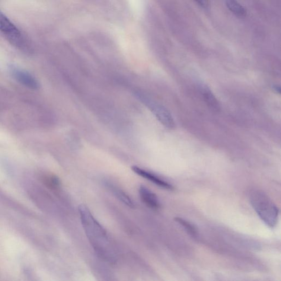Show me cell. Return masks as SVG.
I'll return each mask as SVG.
<instances>
[{
	"instance_id": "cell-1",
	"label": "cell",
	"mask_w": 281,
	"mask_h": 281,
	"mask_svg": "<svg viewBox=\"0 0 281 281\" xmlns=\"http://www.w3.org/2000/svg\"><path fill=\"white\" fill-rule=\"evenodd\" d=\"M83 228L96 253L104 260L113 262L115 254L106 231L84 205L78 207Z\"/></svg>"
},
{
	"instance_id": "cell-12",
	"label": "cell",
	"mask_w": 281,
	"mask_h": 281,
	"mask_svg": "<svg viewBox=\"0 0 281 281\" xmlns=\"http://www.w3.org/2000/svg\"><path fill=\"white\" fill-rule=\"evenodd\" d=\"M176 222L183 226V228L190 234L193 237L197 236V231L196 228L191 224L190 222L186 221L181 217H176L175 218Z\"/></svg>"
},
{
	"instance_id": "cell-3",
	"label": "cell",
	"mask_w": 281,
	"mask_h": 281,
	"mask_svg": "<svg viewBox=\"0 0 281 281\" xmlns=\"http://www.w3.org/2000/svg\"><path fill=\"white\" fill-rule=\"evenodd\" d=\"M0 32L11 43L21 49L27 48V42L24 35L6 15L0 11Z\"/></svg>"
},
{
	"instance_id": "cell-6",
	"label": "cell",
	"mask_w": 281,
	"mask_h": 281,
	"mask_svg": "<svg viewBox=\"0 0 281 281\" xmlns=\"http://www.w3.org/2000/svg\"><path fill=\"white\" fill-rule=\"evenodd\" d=\"M131 169L137 175L148 179L150 182L160 187H162L163 189L168 190H172L173 189V186L172 185L164 180V179L160 178L157 175L149 172L148 171L140 168L137 166H132L131 167Z\"/></svg>"
},
{
	"instance_id": "cell-5",
	"label": "cell",
	"mask_w": 281,
	"mask_h": 281,
	"mask_svg": "<svg viewBox=\"0 0 281 281\" xmlns=\"http://www.w3.org/2000/svg\"><path fill=\"white\" fill-rule=\"evenodd\" d=\"M11 73L15 80L21 84L30 89L36 90L40 85L35 78L29 73L17 68L12 67L10 70Z\"/></svg>"
},
{
	"instance_id": "cell-8",
	"label": "cell",
	"mask_w": 281,
	"mask_h": 281,
	"mask_svg": "<svg viewBox=\"0 0 281 281\" xmlns=\"http://www.w3.org/2000/svg\"><path fill=\"white\" fill-rule=\"evenodd\" d=\"M108 186L109 188H110V190L114 194V196L123 203L124 204L132 208H134L135 207L134 202L132 201L128 195L123 191L112 184H108Z\"/></svg>"
},
{
	"instance_id": "cell-9",
	"label": "cell",
	"mask_w": 281,
	"mask_h": 281,
	"mask_svg": "<svg viewBox=\"0 0 281 281\" xmlns=\"http://www.w3.org/2000/svg\"><path fill=\"white\" fill-rule=\"evenodd\" d=\"M226 4L228 9L236 16L239 18H243L246 16V10L237 0H226Z\"/></svg>"
},
{
	"instance_id": "cell-13",
	"label": "cell",
	"mask_w": 281,
	"mask_h": 281,
	"mask_svg": "<svg viewBox=\"0 0 281 281\" xmlns=\"http://www.w3.org/2000/svg\"><path fill=\"white\" fill-rule=\"evenodd\" d=\"M194 1L204 9H208L209 6V0H194Z\"/></svg>"
},
{
	"instance_id": "cell-4",
	"label": "cell",
	"mask_w": 281,
	"mask_h": 281,
	"mask_svg": "<svg viewBox=\"0 0 281 281\" xmlns=\"http://www.w3.org/2000/svg\"><path fill=\"white\" fill-rule=\"evenodd\" d=\"M139 97L149 108L156 118L163 125L169 128L173 129L175 124L172 115L168 109L151 98L139 95Z\"/></svg>"
},
{
	"instance_id": "cell-11",
	"label": "cell",
	"mask_w": 281,
	"mask_h": 281,
	"mask_svg": "<svg viewBox=\"0 0 281 281\" xmlns=\"http://www.w3.org/2000/svg\"><path fill=\"white\" fill-rule=\"evenodd\" d=\"M42 181L46 186L52 190L57 189L59 185V179L55 176H45L42 178Z\"/></svg>"
},
{
	"instance_id": "cell-10",
	"label": "cell",
	"mask_w": 281,
	"mask_h": 281,
	"mask_svg": "<svg viewBox=\"0 0 281 281\" xmlns=\"http://www.w3.org/2000/svg\"><path fill=\"white\" fill-rule=\"evenodd\" d=\"M202 91L203 93H204V96L206 101V103H207L211 107H212L215 109H218V107H218V102L212 91H210V89L206 87L202 88Z\"/></svg>"
},
{
	"instance_id": "cell-7",
	"label": "cell",
	"mask_w": 281,
	"mask_h": 281,
	"mask_svg": "<svg viewBox=\"0 0 281 281\" xmlns=\"http://www.w3.org/2000/svg\"><path fill=\"white\" fill-rule=\"evenodd\" d=\"M139 194L140 199L148 207L154 210L160 208V202L157 196L145 186L139 187Z\"/></svg>"
},
{
	"instance_id": "cell-2",
	"label": "cell",
	"mask_w": 281,
	"mask_h": 281,
	"mask_svg": "<svg viewBox=\"0 0 281 281\" xmlns=\"http://www.w3.org/2000/svg\"><path fill=\"white\" fill-rule=\"evenodd\" d=\"M249 200L256 213L269 227H275L279 209L271 198L263 192L252 190L249 193Z\"/></svg>"
}]
</instances>
